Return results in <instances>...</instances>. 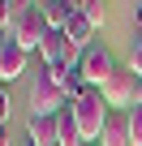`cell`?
<instances>
[{
  "instance_id": "6",
  "label": "cell",
  "mask_w": 142,
  "mask_h": 146,
  "mask_svg": "<svg viewBox=\"0 0 142 146\" xmlns=\"http://www.w3.org/2000/svg\"><path fill=\"white\" fill-rule=\"evenodd\" d=\"M39 56H43V64H78V60H82V52L69 43V35H65V30H52V35L43 39Z\"/></svg>"
},
{
  "instance_id": "13",
  "label": "cell",
  "mask_w": 142,
  "mask_h": 146,
  "mask_svg": "<svg viewBox=\"0 0 142 146\" xmlns=\"http://www.w3.org/2000/svg\"><path fill=\"white\" fill-rule=\"evenodd\" d=\"M17 13H22V0H0V39H5V35L13 30Z\"/></svg>"
},
{
  "instance_id": "8",
  "label": "cell",
  "mask_w": 142,
  "mask_h": 146,
  "mask_svg": "<svg viewBox=\"0 0 142 146\" xmlns=\"http://www.w3.org/2000/svg\"><path fill=\"white\" fill-rule=\"evenodd\" d=\"M95 146H133V142H129V116H125V112H108V120H103Z\"/></svg>"
},
{
  "instance_id": "18",
  "label": "cell",
  "mask_w": 142,
  "mask_h": 146,
  "mask_svg": "<svg viewBox=\"0 0 142 146\" xmlns=\"http://www.w3.org/2000/svg\"><path fill=\"white\" fill-rule=\"evenodd\" d=\"M0 146H13V137H9V125H0Z\"/></svg>"
},
{
  "instance_id": "9",
  "label": "cell",
  "mask_w": 142,
  "mask_h": 146,
  "mask_svg": "<svg viewBox=\"0 0 142 146\" xmlns=\"http://www.w3.org/2000/svg\"><path fill=\"white\" fill-rule=\"evenodd\" d=\"M56 142H60V146H86V137H82V129H78V120H73V108L56 112Z\"/></svg>"
},
{
  "instance_id": "20",
  "label": "cell",
  "mask_w": 142,
  "mask_h": 146,
  "mask_svg": "<svg viewBox=\"0 0 142 146\" xmlns=\"http://www.w3.org/2000/svg\"><path fill=\"white\" fill-rule=\"evenodd\" d=\"M133 103H142V78H138V99H133Z\"/></svg>"
},
{
  "instance_id": "22",
  "label": "cell",
  "mask_w": 142,
  "mask_h": 146,
  "mask_svg": "<svg viewBox=\"0 0 142 146\" xmlns=\"http://www.w3.org/2000/svg\"><path fill=\"white\" fill-rule=\"evenodd\" d=\"M86 146H95V142H86Z\"/></svg>"
},
{
  "instance_id": "4",
  "label": "cell",
  "mask_w": 142,
  "mask_h": 146,
  "mask_svg": "<svg viewBox=\"0 0 142 146\" xmlns=\"http://www.w3.org/2000/svg\"><path fill=\"white\" fill-rule=\"evenodd\" d=\"M78 73H82V82H86V86L103 90V82L116 73V60H112V52H108L103 43H91V47L82 52V60H78Z\"/></svg>"
},
{
  "instance_id": "11",
  "label": "cell",
  "mask_w": 142,
  "mask_h": 146,
  "mask_svg": "<svg viewBox=\"0 0 142 146\" xmlns=\"http://www.w3.org/2000/svg\"><path fill=\"white\" fill-rule=\"evenodd\" d=\"M26 137H30L35 146H56V116H30Z\"/></svg>"
},
{
  "instance_id": "5",
  "label": "cell",
  "mask_w": 142,
  "mask_h": 146,
  "mask_svg": "<svg viewBox=\"0 0 142 146\" xmlns=\"http://www.w3.org/2000/svg\"><path fill=\"white\" fill-rule=\"evenodd\" d=\"M103 99H108L112 112H129V108H133V99H138V73H133L129 64L116 69L112 78L103 82Z\"/></svg>"
},
{
  "instance_id": "17",
  "label": "cell",
  "mask_w": 142,
  "mask_h": 146,
  "mask_svg": "<svg viewBox=\"0 0 142 146\" xmlns=\"http://www.w3.org/2000/svg\"><path fill=\"white\" fill-rule=\"evenodd\" d=\"M0 125H9V86L0 82Z\"/></svg>"
},
{
  "instance_id": "2",
  "label": "cell",
  "mask_w": 142,
  "mask_h": 146,
  "mask_svg": "<svg viewBox=\"0 0 142 146\" xmlns=\"http://www.w3.org/2000/svg\"><path fill=\"white\" fill-rule=\"evenodd\" d=\"M73 108V120H78V129H82V137L86 142H99V129H103V120H108V99H103V90H95V86H86V95L82 99H73L69 103Z\"/></svg>"
},
{
  "instance_id": "10",
  "label": "cell",
  "mask_w": 142,
  "mask_h": 146,
  "mask_svg": "<svg viewBox=\"0 0 142 146\" xmlns=\"http://www.w3.org/2000/svg\"><path fill=\"white\" fill-rule=\"evenodd\" d=\"M73 13H78V0H43V17L52 30H65Z\"/></svg>"
},
{
  "instance_id": "12",
  "label": "cell",
  "mask_w": 142,
  "mask_h": 146,
  "mask_svg": "<svg viewBox=\"0 0 142 146\" xmlns=\"http://www.w3.org/2000/svg\"><path fill=\"white\" fill-rule=\"evenodd\" d=\"M65 35H69V43H73L78 52H86V47H91V39H95V26H91L82 13H73V17H69V26H65Z\"/></svg>"
},
{
  "instance_id": "21",
  "label": "cell",
  "mask_w": 142,
  "mask_h": 146,
  "mask_svg": "<svg viewBox=\"0 0 142 146\" xmlns=\"http://www.w3.org/2000/svg\"><path fill=\"white\" fill-rule=\"evenodd\" d=\"M26 146H35V142H26Z\"/></svg>"
},
{
  "instance_id": "1",
  "label": "cell",
  "mask_w": 142,
  "mask_h": 146,
  "mask_svg": "<svg viewBox=\"0 0 142 146\" xmlns=\"http://www.w3.org/2000/svg\"><path fill=\"white\" fill-rule=\"evenodd\" d=\"M65 108H69L65 90L52 82L47 64H39V69L30 73V116H56V112H65Z\"/></svg>"
},
{
  "instance_id": "19",
  "label": "cell",
  "mask_w": 142,
  "mask_h": 146,
  "mask_svg": "<svg viewBox=\"0 0 142 146\" xmlns=\"http://www.w3.org/2000/svg\"><path fill=\"white\" fill-rule=\"evenodd\" d=\"M133 22H138V30H142V5H138V13H133Z\"/></svg>"
},
{
  "instance_id": "15",
  "label": "cell",
  "mask_w": 142,
  "mask_h": 146,
  "mask_svg": "<svg viewBox=\"0 0 142 146\" xmlns=\"http://www.w3.org/2000/svg\"><path fill=\"white\" fill-rule=\"evenodd\" d=\"M125 116H129V142H133V146H142V103H133Z\"/></svg>"
},
{
  "instance_id": "3",
  "label": "cell",
  "mask_w": 142,
  "mask_h": 146,
  "mask_svg": "<svg viewBox=\"0 0 142 146\" xmlns=\"http://www.w3.org/2000/svg\"><path fill=\"white\" fill-rule=\"evenodd\" d=\"M47 35H52V26H47V17H43V5H22V13H17V22H13L9 39H13L22 52H30V47L39 52Z\"/></svg>"
},
{
  "instance_id": "16",
  "label": "cell",
  "mask_w": 142,
  "mask_h": 146,
  "mask_svg": "<svg viewBox=\"0 0 142 146\" xmlns=\"http://www.w3.org/2000/svg\"><path fill=\"white\" fill-rule=\"evenodd\" d=\"M129 69L142 78V30H138V39H133V47H129Z\"/></svg>"
},
{
  "instance_id": "14",
  "label": "cell",
  "mask_w": 142,
  "mask_h": 146,
  "mask_svg": "<svg viewBox=\"0 0 142 146\" xmlns=\"http://www.w3.org/2000/svg\"><path fill=\"white\" fill-rule=\"evenodd\" d=\"M78 13L99 30V26H103V0H78Z\"/></svg>"
},
{
  "instance_id": "7",
  "label": "cell",
  "mask_w": 142,
  "mask_h": 146,
  "mask_svg": "<svg viewBox=\"0 0 142 146\" xmlns=\"http://www.w3.org/2000/svg\"><path fill=\"white\" fill-rule=\"evenodd\" d=\"M22 73H26V52L5 35V39H0V82H13V78H22Z\"/></svg>"
}]
</instances>
